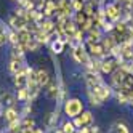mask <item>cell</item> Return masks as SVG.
I'll return each mask as SVG.
<instances>
[{"label": "cell", "instance_id": "32", "mask_svg": "<svg viewBox=\"0 0 133 133\" xmlns=\"http://www.w3.org/2000/svg\"><path fill=\"white\" fill-rule=\"evenodd\" d=\"M119 2H123V3H128V5H133V0H119Z\"/></svg>", "mask_w": 133, "mask_h": 133}, {"label": "cell", "instance_id": "2", "mask_svg": "<svg viewBox=\"0 0 133 133\" xmlns=\"http://www.w3.org/2000/svg\"><path fill=\"white\" fill-rule=\"evenodd\" d=\"M71 48H72V58H74L75 63L82 64V66H87L88 64V61H90L91 56L88 55L85 43H72Z\"/></svg>", "mask_w": 133, "mask_h": 133}, {"label": "cell", "instance_id": "21", "mask_svg": "<svg viewBox=\"0 0 133 133\" xmlns=\"http://www.w3.org/2000/svg\"><path fill=\"white\" fill-rule=\"evenodd\" d=\"M35 127V120L31 116L21 117V128H34Z\"/></svg>", "mask_w": 133, "mask_h": 133}, {"label": "cell", "instance_id": "23", "mask_svg": "<svg viewBox=\"0 0 133 133\" xmlns=\"http://www.w3.org/2000/svg\"><path fill=\"white\" fill-rule=\"evenodd\" d=\"M114 96H116V101H117L119 104H127V103H130V99H128V96H127V93H123L122 90H117Z\"/></svg>", "mask_w": 133, "mask_h": 133}, {"label": "cell", "instance_id": "29", "mask_svg": "<svg viewBox=\"0 0 133 133\" xmlns=\"http://www.w3.org/2000/svg\"><path fill=\"white\" fill-rule=\"evenodd\" d=\"M77 133H91V128H90V125H85V127L79 128V130H77Z\"/></svg>", "mask_w": 133, "mask_h": 133}, {"label": "cell", "instance_id": "6", "mask_svg": "<svg viewBox=\"0 0 133 133\" xmlns=\"http://www.w3.org/2000/svg\"><path fill=\"white\" fill-rule=\"evenodd\" d=\"M85 46H87V51L91 58H104L108 56V53L104 51V46L101 42H85Z\"/></svg>", "mask_w": 133, "mask_h": 133}, {"label": "cell", "instance_id": "34", "mask_svg": "<svg viewBox=\"0 0 133 133\" xmlns=\"http://www.w3.org/2000/svg\"><path fill=\"white\" fill-rule=\"evenodd\" d=\"M5 133H13V131H8V130H6V131H5Z\"/></svg>", "mask_w": 133, "mask_h": 133}, {"label": "cell", "instance_id": "16", "mask_svg": "<svg viewBox=\"0 0 133 133\" xmlns=\"http://www.w3.org/2000/svg\"><path fill=\"white\" fill-rule=\"evenodd\" d=\"M64 46H66V42L61 40V39H53L50 42V48H51V53L55 55H61L64 51Z\"/></svg>", "mask_w": 133, "mask_h": 133}, {"label": "cell", "instance_id": "10", "mask_svg": "<svg viewBox=\"0 0 133 133\" xmlns=\"http://www.w3.org/2000/svg\"><path fill=\"white\" fill-rule=\"evenodd\" d=\"M104 15H106V19L108 21H117L120 19V8L116 3H109L106 8H104Z\"/></svg>", "mask_w": 133, "mask_h": 133}, {"label": "cell", "instance_id": "28", "mask_svg": "<svg viewBox=\"0 0 133 133\" xmlns=\"http://www.w3.org/2000/svg\"><path fill=\"white\" fill-rule=\"evenodd\" d=\"M72 120V123H74V125H75V128H82L83 127V122H82V119H80V116H77V117H74V119H71Z\"/></svg>", "mask_w": 133, "mask_h": 133}, {"label": "cell", "instance_id": "26", "mask_svg": "<svg viewBox=\"0 0 133 133\" xmlns=\"http://www.w3.org/2000/svg\"><path fill=\"white\" fill-rule=\"evenodd\" d=\"M114 133H130V130H128V127L125 125V123L117 122L116 125H114Z\"/></svg>", "mask_w": 133, "mask_h": 133}, {"label": "cell", "instance_id": "18", "mask_svg": "<svg viewBox=\"0 0 133 133\" xmlns=\"http://www.w3.org/2000/svg\"><path fill=\"white\" fill-rule=\"evenodd\" d=\"M0 101L6 106H15V101H16V96L10 91H2L0 93Z\"/></svg>", "mask_w": 133, "mask_h": 133}, {"label": "cell", "instance_id": "17", "mask_svg": "<svg viewBox=\"0 0 133 133\" xmlns=\"http://www.w3.org/2000/svg\"><path fill=\"white\" fill-rule=\"evenodd\" d=\"M85 42H101V29L99 27H93L87 32V39Z\"/></svg>", "mask_w": 133, "mask_h": 133}, {"label": "cell", "instance_id": "5", "mask_svg": "<svg viewBox=\"0 0 133 133\" xmlns=\"http://www.w3.org/2000/svg\"><path fill=\"white\" fill-rule=\"evenodd\" d=\"M117 68H119V61L114 58L112 55H108V56H104V58H101V74L111 75Z\"/></svg>", "mask_w": 133, "mask_h": 133}, {"label": "cell", "instance_id": "3", "mask_svg": "<svg viewBox=\"0 0 133 133\" xmlns=\"http://www.w3.org/2000/svg\"><path fill=\"white\" fill-rule=\"evenodd\" d=\"M88 91H91L95 96H96L101 103H104V101H108L109 98H111V95H112V88L109 87V85L106 83V82H103V83H99V85H96V87H93V88H90Z\"/></svg>", "mask_w": 133, "mask_h": 133}, {"label": "cell", "instance_id": "22", "mask_svg": "<svg viewBox=\"0 0 133 133\" xmlns=\"http://www.w3.org/2000/svg\"><path fill=\"white\" fill-rule=\"evenodd\" d=\"M80 119H82V122H83V127H85V125H91V123H93V114H91L90 111H83V112L80 114Z\"/></svg>", "mask_w": 133, "mask_h": 133}, {"label": "cell", "instance_id": "12", "mask_svg": "<svg viewBox=\"0 0 133 133\" xmlns=\"http://www.w3.org/2000/svg\"><path fill=\"white\" fill-rule=\"evenodd\" d=\"M3 119H5L6 123H11V122L18 120V119H21V114H19V111H18L15 106H8L5 109V112H3Z\"/></svg>", "mask_w": 133, "mask_h": 133}, {"label": "cell", "instance_id": "11", "mask_svg": "<svg viewBox=\"0 0 133 133\" xmlns=\"http://www.w3.org/2000/svg\"><path fill=\"white\" fill-rule=\"evenodd\" d=\"M40 27H42V31L45 34L50 35V39L51 37H56V23L51 19V18H45L43 23L40 24Z\"/></svg>", "mask_w": 133, "mask_h": 133}, {"label": "cell", "instance_id": "33", "mask_svg": "<svg viewBox=\"0 0 133 133\" xmlns=\"http://www.w3.org/2000/svg\"><path fill=\"white\" fill-rule=\"evenodd\" d=\"M53 133H64V131H63V130H61V128H56V130H55V131H53Z\"/></svg>", "mask_w": 133, "mask_h": 133}, {"label": "cell", "instance_id": "35", "mask_svg": "<svg viewBox=\"0 0 133 133\" xmlns=\"http://www.w3.org/2000/svg\"><path fill=\"white\" fill-rule=\"evenodd\" d=\"M131 11H133V6H131Z\"/></svg>", "mask_w": 133, "mask_h": 133}, {"label": "cell", "instance_id": "27", "mask_svg": "<svg viewBox=\"0 0 133 133\" xmlns=\"http://www.w3.org/2000/svg\"><path fill=\"white\" fill-rule=\"evenodd\" d=\"M87 95H88V99H90V104H91V106H101V104H103V103H101L96 96H95L91 91H88V90H87Z\"/></svg>", "mask_w": 133, "mask_h": 133}, {"label": "cell", "instance_id": "31", "mask_svg": "<svg viewBox=\"0 0 133 133\" xmlns=\"http://www.w3.org/2000/svg\"><path fill=\"white\" fill-rule=\"evenodd\" d=\"M3 112H5V104L0 101V117H3Z\"/></svg>", "mask_w": 133, "mask_h": 133}, {"label": "cell", "instance_id": "1", "mask_svg": "<svg viewBox=\"0 0 133 133\" xmlns=\"http://www.w3.org/2000/svg\"><path fill=\"white\" fill-rule=\"evenodd\" d=\"M63 111H64V114H66L69 119H74V117L80 116V114L83 112V103H82V99H79V98H69V99L64 101Z\"/></svg>", "mask_w": 133, "mask_h": 133}, {"label": "cell", "instance_id": "24", "mask_svg": "<svg viewBox=\"0 0 133 133\" xmlns=\"http://www.w3.org/2000/svg\"><path fill=\"white\" fill-rule=\"evenodd\" d=\"M61 130H63L64 133H77V128H75V125L72 123V120H66V122L63 123Z\"/></svg>", "mask_w": 133, "mask_h": 133}, {"label": "cell", "instance_id": "36", "mask_svg": "<svg viewBox=\"0 0 133 133\" xmlns=\"http://www.w3.org/2000/svg\"><path fill=\"white\" fill-rule=\"evenodd\" d=\"M0 133H2V131H0Z\"/></svg>", "mask_w": 133, "mask_h": 133}, {"label": "cell", "instance_id": "9", "mask_svg": "<svg viewBox=\"0 0 133 133\" xmlns=\"http://www.w3.org/2000/svg\"><path fill=\"white\" fill-rule=\"evenodd\" d=\"M58 119H59V108H56L53 112H50V114H46V116H45V122H43L45 128L48 130V131L55 130L56 123H58Z\"/></svg>", "mask_w": 133, "mask_h": 133}, {"label": "cell", "instance_id": "30", "mask_svg": "<svg viewBox=\"0 0 133 133\" xmlns=\"http://www.w3.org/2000/svg\"><path fill=\"white\" fill-rule=\"evenodd\" d=\"M34 131H35V127L34 128H21L19 133H34Z\"/></svg>", "mask_w": 133, "mask_h": 133}, {"label": "cell", "instance_id": "13", "mask_svg": "<svg viewBox=\"0 0 133 133\" xmlns=\"http://www.w3.org/2000/svg\"><path fill=\"white\" fill-rule=\"evenodd\" d=\"M13 85L16 87V90L27 87V74H26V69L13 75Z\"/></svg>", "mask_w": 133, "mask_h": 133}, {"label": "cell", "instance_id": "15", "mask_svg": "<svg viewBox=\"0 0 133 133\" xmlns=\"http://www.w3.org/2000/svg\"><path fill=\"white\" fill-rule=\"evenodd\" d=\"M42 13H43L45 18H53L56 15V2H55V0H46Z\"/></svg>", "mask_w": 133, "mask_h": 133}, {"label": "cell", "instance_id": "20", "mask_svg": "<svg viewBox=\"0 0 133 133\" xmlns=\"http://www.w3.org/2000/svg\"><path fill=\"white\" fill-rule=\"evenodd\" d=\"M16 99L18 101H21V103H29V90H27V87L24 88H18L16 91Z\"/></svg>", "mask_w": 133, "mask_h": 133}, {"label": "cell", "instance_id": "19", "mask_svg": "<svg viewBox=\"0 0 133 133\" xmlns=\"http://www.w3.org/2000/svg\"><path fill=\"white\" fill-rule=\"evenodd\" d=\"M72 19L75 21V24H77V27H83V24L87 23V19H88V16L83 13V10L82 11H75L74 13V18Z\"/></svg>", "mask_w": 133, "mask_h": 133}, {"label": "cell", "instance_id": "25", "mask_svg": "<svg viewBox=\"0 0 133 133\" xmlns=\"http://www.w3.org/2000/svg\"><path fill=\"white\" fill-rule=\"evenodd\" d=\"M6 42H8V29L6 26L0 24V46H3Z\"/></svg>", "mask_w": 133, "mask_h": 133}, {"label": "cell", "instance_id": "14", "mask_svg": "<svg viewBox=\"0 0 133 133\" xmlns=\"http://www.w3.org/2000/svg\"><path fill=\"white\" fill-rule=\"evenodd\" d=\"M50 80H51V77H50L48 71H46L45 68L37 69V82H39L40 88H45L46 85H48V82H50Z\"/></svg>", "mask_w": 133, "mask_h": 133}, {"label": "cell", "instance_id": "8", "mask_svg": "<svg viewBox=\"0 0 133 133\" xmlns=\"http://www.w3.org/2000/svg\"><path fill=\"white\" fill-rule=\"evenodd\" d=\"M46 96H48L50 99H56L58 101V96H59V85H58V79H51L48 82V85L43 88Z\"/></svg>", "mask_w": 133, "mask_h": 133}, {"label": "cell", "instance_id": "4", "mask_svg": "<svg viewBox=\"0 0 133 133\" xmlns=\"http://www.w3.org/2000/svg\"><path fill=\"white\" fill-rule=\"evenodd\" d=\"M83 80H85V85H87L88 90L104 82L103 77H101V72H95V71H90V69H85V72H83Z\"/></svg>", "mask_w": 133, "mask_h": 133}, {"label": "cell", "instance_id": "7", "mask_svg": "<svg viewBox=\"0 0 133 133\" xmlns=\"http://www.w3.org/2000/svg\"><path fill=\"white\" fill-rule=\"evenodd\" d=\"M127 74H128V72H127L125 69H123V68H120V66H119V68H117L116 71H114V72L111 74V82H112L114 87L120 88V87H122V83L125 82Z\"/></svg>", "mask_w": 133, "mask_h": 133}]
</instances>
